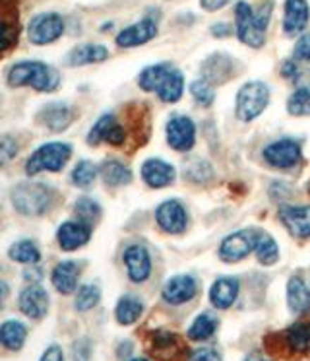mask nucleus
I'll use <instances>...</instances> for the list:
<instances>
[{"label":"nucleus","instance_id":"nucleus-6","mask_svg":"<svg viewBox=\"0 0 310 361\" xmlns=\"http://www.w3.org/2000/svg\"><path fill=\"white\" fill-rule=\"evenodd\" d=\"M64 18L56 12H41L33 16L27 24V37L33 45H51L58 41L64 33Z\"/></svg>","mask_w":310,"mask_h":361},{"label":"nucleus","instance_id":"nucleus-46","mask_svg":"<svg viewBox=\"0 0 310 361\" xmlns=\"http://www.w3.org/2000/svg\"><path fill=\"white\" fill-rule=\"evenodd\" d=\"M126 138H128V134H126V130H124V126L115 123V126L108 130L105 142H108L111 146H123L124 142H126Z\"/></svg>","mask_w":310,"mask_h":361},{"label":"nucleus","instance_id":"nucleus-36","mask_svg":"<svg viewBox=\"0 0 310 361\" xmlns=\"http://www.w3.org/2000/svg\"><path fill=\"white\" fill-rule=\"evenodd\" d=\"M74 212H76L78 220L84 221L87 226H92L101 218V206L97 200H93L89 197L78 198L76 204H74Z\"/></svg>","mask_w":310,"mask_h":361},{"label":"nucleus","instance_id":"nucleus-12","mask_svg":"<svg viewBox=\"0 0 310 361\" xmlns=\"http://www.w3.org/2000/svg\"><path fill=\"white\" fill-rule=\"evenodd\" d=\"M155 218H157V224L163 231L167 233H182L188 226V214H186L185 206L180 204L178 200H165L157 212H155Z\"/></svg>","mask_w":310,"mask_h":361},{"label":"nucleus","instance_id":"nucleus-53","mask_svg":"<svg viewBox=\"0 0 310 361\" xmlns=\"http://www.w3.org/2000/svg\"><path fill=\"white\" fill-rule=\"evenodd\" d=\"M132 353V342H123L118 348V357H128Z\"/></svg>","mask_w":310,"mask_h":361},{"label":"nucleus","instance_id":"nucleus-54","mask_svg":"<svg viewBox=\"0 0 310 361\" xmlns=\"http://www.w3.org/2000/svg\"><path fill=\"white\" fill-rule=\"evenodd\" d=\"M244 361H268V360L264 357L262 353L254 352V353H250V355H247V360H244Z\"/></svg>","mask_w":310,"mask_h":361},{"label":"nucleus","instance_id":"nucleus-29","mask_svg":"<svg viewBox=\"0 0 310 361\" xmlns=\"http://www.w3.org/2000/svg\"><path fill=\"white\" fill-rule=\"evenodd\" d=\"M99 173L108 187H123V185H128L132 180L130 167L124 165L123 161H116V159L103 161V165L99 167Z\"/></svg>","mask_w":310,"mask_h":361},{"label":"nucleus","instance_id":"nucleus-49","mask_svg":"<svg viewBox=\"0 0 310 361\" xmlns=\"http://www.w3.org/2000/svg\"><path fill=\"white\" fill-rule=\"evenodd\" d=\"M23 280L30 283H41L43 280V272H41V268L37 264H31L25 272H23Z\"/></svg>","mask_w":310,"mask_h":361},{"label":"nucleus","instance_id":"nucleus-38","mask_svg":"<svg viewBox=\"0 0 310 361\" xmlns=\"http://www.w3.org/2000/svg\"><path fill=\"white\" fill-rule=\"evenodd\" d=\"M287 111L294 117L310 115V87H299L294 90L291 97L287 99Z\"/></svg>","mask_w":310,"mask_h":361},{"label":"nucleus","instance_id":"nucleus-28","mask_svg":"<svg viewBox=\"0 0 310 361\" xmlns=\"http://www.w3.org/2000/svg\"><path fill=\"white\" fill-rule=\"evenodd\" d=\"M142 313H144V301L130 293L118 299L115 307V319L118 324H124V326L134 324L142 317Z\"/></svg>","mask_w":310,"mask_h":361},{"label":"nucleus","instance_id":"nucleus-7","mask_svg":"<svg viewBox=\"0 0 310 361\" xmlns=\"http://www.w3.org/2000/svg\"><path fill=\"white\" fill-rule=\"evenodd\" d=\"M262 233L264 231L256 228H244L237 233H231L229 237H225L223 243L219 247V257L225 262H237V260L247 259L256 249Z\"/></svg>","mask_w":310,"mask_h":361},{"label":"nucleus","instance_id":"nucleus-16","mask_svg":"<svg viewBox=\"0 0 310 361\" xmlns=\"http://www.w3.org/2000/svg\"><path fill=\"white\" fill-rule=\"evenodd\" d=\"M198 293V282L196 278L188 274L173 276L169 282L163 286V299L170 305H182L186 301L194 299Z\"/></svg>","mask_w":310,"mask_h":361},{"label":"nucleus","instance_id":"nucleus-24","mask_svg":"<svg viewBox=\"0 0 310 361\" xmlns=\"http://www.w3.org/2000/svg\"><path fill=\"white\" fill-rule=\"evenodd\" d=\"M239 298V280L237 278H217L211 290L209 301L217 309H229Z\"/></svg>","mask_w":310,"mask_h":361},{"label":"nucleus","instance_id":"nucleus-21","mask_svg":"<svg viewBox=\"0 0 310 361\" xmlns=\"http://www.w3.org/2000/svg\"><path fill=\"white\" fill-rule=\"evenodd\" d=\"M310 10L306 0H287L285 18H283V32L287 35H299L306 27Z\"/></svg>","mask_w":310,"mask_h":361},{"label":"nucleus","instance_id":"nucleus-51","mask_svg":"<svg viewBox=\"0 0 310 361\" xmlns=\"http://www.w3.org/2000/svg\"><path fill=\"white\" fill-rule=\"evenodd\" d=\"M211 33H213L216 37H227V35H231V27L227 24H216L211 27Z\"/></svg>","mask_w":310,"mask_h":361},{"label":"nucleus","instance_id":"nucleus-4","mask_svg":"<svg viewBox=\"0 0 310 361\" xmlns=\"http://www.w3.org/2000/svg\"><path fill=\"white\" fill-rule=\"evenodd\" d=\"M72 157V146L66 142H46L43 146H39L27 159L25 164V173L33 177L43 171H62L64 165L68 164Z\"/></svg>","mask_w":310,"mask_h":361},{"label":"nucleus","instance_id":"nucleus-34","mask_svg":"<svg viewBox=\"0 0 310 361\" xmlns=\"http://www.w3.org/2000/svg\"><path fill=\"white\" fill-rule=\"evenodd\" d=\"M97 165L92 164V161H87V159H82V161H78L76 167L72 169V175H70V179H72V185L78 187V189H89L93 187V183L97 179Z\"/></svg>","mask_w":310,"mask_h":361},{"label":"nucleus","instance_id":"nucleus-52","mask_svg":"<svg viewBox=\"0 0 310 361\" xmlns=\"http://www.w3.org/2000/svg\"><path fill=\"white\" fill-rule=\"evenodd\" d=\"M8 295H10V286L4 280H0V309L4 307V301L8 299Z\"/></svg>","mask_w":310,"mask_h":361},{"label":"nucleus","instance_id":"nucleus-42","mask_svg":"<svg viewBox=\"0 0 310 361\" xmlns=\"http://www.w3.org/2000/svg\"><path fill=\"white\" fill-rule=\"evenodd\" d=\"M185 175L186 179L196 180V183H204V180H208L213 177V171H211V167H209L208 161H204V159H192V161L186 164Z\"/></svg>","mask_w":310,"mask_h":361},{"label":"nucleus","instance_id":"nucleus-48","mask_svg":"<svg viewBox=\"0 0 310 361\" xmlns=\"http://www.w3.org/2000/svg\"><path fill=\"white\" fill-rule=\"evenodd\" d=\"M39 361H64V352H62L61 345H49L43 355L39 357Z\"/></svg>","mask_w":310,"mask_h":361},{"label":"nucleus","instance_id":"nucleus-45","mask_svg":"<svg viewBox=\"0 0 310 361\" xmlns=\"http://www.w3.org/2000/svg\"><path fill=\"white\" fill-rule=\"evenodd\" d=\"M188 361H223V357L216 348H200L188 355Z\"/></svg>","mask_w":310,"mask_h":361},{"label":"nucleus","instance_id":"nucleus-47","mask_svg":"<svg viewBox=\"0 0 310 361\" xmlns=\"http://www.w3.org/2000/svg\"><path fill=\"white\" fill-rule=\"evenodd\" d=\"M92 357L89 352V342L87 340H80L74 344V361H87Z\"/></svg>","mask_w":310,"mask_h":361},{"label":"nucleus","instance_id":"nucleus-22","mask_svg":"<svg viewBox=\"0 0 310 361\" xmlns=\"http://www.w3.org/2000/svg\"><path fill=\"white\" fill-rule=\"evenodd\" d=\"M39 121L53 133H62L72 123V109L66 103L53 102L39 111Z\"/></svg>","mask_w":310,"mask_h":361},{"label":"nucleus","instance_id":"nucleus-23","mask_svg":"<svg viewBox=\"0 0 310 361\" xmlns=\"http://www.w3.org/2000/svg\"><path fill=\"white\" fill-rule=\"evenodd\" d=\"M108 59L107 47L97 45V43H84V45H76L70 51L64 63L68 66H85V64L103 63Z\"/></svg>","mask_w":310,"mask_h":361},{"label":"nucleus","instance_id":"nucleus-37","mask_svg":"<svg viewBox=\"0 0 310 361\" xmlns=\"http://www.w3.org/2000/svg\"><path fill=\"white\" fill-rule=\"evenodd\" d=\"M254 252H256V257H258V260H260L262 264H266V267L275 264L279 259L278 243H275V239H273L271 235H268V233H262L260 241H258V245H256Z\"/></svg>","mask_w":310,"mask_h":361},{"label":"nucleus","instance_id":"nucleus-41","mask_svg":"<svg viewBox=\"0 0 310 361\" xmlns=\"http://www.w3.org/2000/svg\"><path fill=\"white\" fill-rule=\"evenodd\" d=\"M190 94L204 107L211 105L213 99H216V90L211 87L208 80H194L192 84H190Z\"/></svg>","mask_w":310,"mask_h":361},{"label":"nucleus","instance_id":"nucleus-14","mask_svg":"<svg viewBox=\"0 0 310 361\" xmlns=\"http://www.w3.org/2000/svg\"><path fill=\"white\" fill-rule=\"evenodd\" d=\"M124 264L126 272L134 283L146 282L151 274V257L144 245H130L124 251Z\"/></svg>","mask_w":310,"mask_h":361},{"label":"nucleus","instance_id":"nucleus-50","mask_svg":"<svg viewBox=\"0 0 310 361\" xmlns=\"http://www.w3.org/2000/svg\"><path fill=\"white\" fill-rule=\"evenodd\" d=\"M229 0H200L202 8L208 10V12H216V10H221L227 4Z\"/></svg>","mask_w":310,"mask_h":361},{"label":"nucleus","instance_id":"nucleus-9","mask_svg":"<svg viewBox=\"0 0 310 361\" xmlns=\"http://www.w3.org/2000/svg\"><path fill=\"white\" fill-rule=\"evenodd\" d=\"M147 348H149V353L157 361H177L185 352L182 340L178 338V334L169 332V330H155V332H151Z\"/></svg>","mask_w":310,"mask_h":361},{"label":"nucleus","instance_id":"nucleus-20","mask_svg":"<svg viewBox=\"0 0 310 361\" xmlns=\"http://www.w3.org/2000/svg\"><path fill=\"white\" fill-rule=\"evenodd\" d=\"M232 71H235L232 59L229 55H221V53L208 56L202 63V74H204V80H208L209 84L227 82L232 76Z\"/></svg>","mask_w":310,"mask_h":361},{"label":"nucleus","instance_id":"nucleus-33","mask_svg":"<svg viewBox=\"0 0 310 361\" xmlns=\"http://www.w3.org/2000/svg\"><path fill=\"white\" fill-rule=\"evenodd\" d=\"M217 330V319L211 313H202L198 314L194 322L188 329V338L194 342H202V340H208L216 334Z\"/></svg>","mask_w":310,"mask_h":361},{"label":"nucleus","instance_id":"nucleus-32","mask_svg":"<svg viewBox=\"0 0 310 361\" xmlns=\"http://www.w3.org/2000/svg\"><path fill=\"white\" fill-rule=\"evenodd\" d=\"M170 64L169 63H161V64H151L147 66L144 71L140 72L138 76V84L142 90L146 92H157V87L161 86V82L165 80V76L169 74Z\"/></svg>","mask_w":310,"mask_h":361},{"label":"nucleus","instance_id":"nucleus-30","mask_svg":"<svg viewBox=\"0 0 310 361\" xmlns=\"http://www.w3.org/2000/svg\"><path fill=\"white\" fill-rule=\"evenodd\" d=\"M182 90H185V76H182V72L170 68L169 74L165 76V80L161 82V86L157 87L155 94H157V97H159L163 103H175L180 99Z\"/></svg>","mask_w":310,"mask_h":361},{"label":"nucleus","instance_id":"nucleus-40","mask_svg":"<svg viewBox=\"0 0 310 361\" xmlns=\"http://www.w3.org/2000/svg\"><path fill=\"white\" fill-rule=\"evenodd\" d=\"M115 123H116V117L115 115H111V113L97 118V123L92 126V130H89V134H87V144H89V146H97V144H101V142H105L108 130L115 126Z\"/></svg>","mask_w":310,"mask_h":361},{"label":"nucleus","instance_id":"nucleus-44","mask_svg":"<svg viewBox=\"0 0 310 361\" xmlns=\"http://www.w3.org/2000/svg\"><path fill=\"white\" fill-rule=\"evenodd\" d=\"M294 61L299 63H309L310 61V33H304L301 39L297 41L293 51Z\"/></svg>","mask_w":310,"mask_h":361},{"label":"nucleus","instance_id":"nucleus-19","mask_svg":"<svg viewBox=\"0 0 310 361\" xmlns=\"http://www.w3.org/2000/svg\"><path fill=\"white\" fill-rule=\"evenodd\" d=\"M51 282H53L54 290L64 295H70L78 290V282H80V264L74 260H62L51 272Z\"/></svg>","mask_w":310,"mask_h":361},{"label":"nucleus","instance_id":"nucleus-43","mask_svg":"<svg viewBox=\"0 0 310 361\" xmlns=\"http://www.w3.org/2000/svg\"><path fill=\"white\" fill-rule=\"evenodd\" d=\"M18 152H20V144H18L14 136L6 134V136L0 138V165L10 164L18 156Z\"/></svg>","mask_w":310,"mask_h":361},{"label":"nucleus","instance_id":"nucleus-8","mask_svg":"<svg viewBox=\"0 0 310 361\" xmlns=\"http://www.w3.org/2000/svg\"><path fill=\"white\" fill-rule=\"evenodd\" d=\"M301 144L293 138H281V140L271 142L268 148L264 149V159L271 167L278 169H289L301 161Z\"/></svg>","mask_w":310,"mask_h":361},{"label":"nucleus","instance_id":"nucleus-39","mask_svg":"<svg viewBox=\"0 0 310 361\" xmlns=\"http://www.w3.org/2000/svg\"><path fill=\"white\" fill-rule=\"evenodd\" d=\"M18 43V20L0 16V56Z\"/></svg>","mask_w":310,"mask_h":361},{"label":"nucleus","instance_id":"nucleus-3","mask_svg":"<svg viewBox=\"0 0 310 361\" xmlns=\"http://www.w3.org/2000/svg\"><path fill=\"white\" fill-rule=\"evenodd\" d=\"M10 197L14 208L22 216H43L53 204V189L33 180L18 183L10 192Z\"/></svg>","mask_w":310,"mask_h":361},{"label":"nucleus","instance_id":"nucleus-25","mask_svg":"<svg viewBox=\"0 0 310 361\" xmlns=\"http://www.w3.org/2000/svg\"><path fill=\"white\" fill-rule=\"evenodd\" d=\"M287 303L294 314H304L310 311V288L301 276H293L287 283Z\"/></svg>","mask_w":310,"mask_h":361},{"label":"nucleus","instance_id":"nucleus-1","mask_svg":"<svg viewBox=\"0 0 310 361\" xmlns=\"http://www.w3.org/2000/svg\"><path fill=\"white\" fill-rule=\"evenodd\" d=\"M8 86H30L37 92H56L61 86V72L41 61H20L8 71Z\"/></svg>","mask_w":310,"mask_h":361},{"label":"nucleus","instance_id":"nucleus-26","mask_svg":"<svg viewBox=\"0 0 310 361\" xmlns=\"http://www.w3.org/2000/svg\"><path fill=\"white\" fill-rule=\"evenodd\" d=\"M27 340V326L22 321L8 319L0 324V345L10 352H20Z\"/></svg>","mask_w":310,"mask_h":361},{"label":"nucleus","instance_id":"nucleus-31","mask_svg":"<svg viewBox=\"0 0 310 361\" xmlns=\"http://www.w3.org/2000/svg\"><path fill=\"white\" fill-rule=\"evenodd\" d=\"M8 257L14 260V262H20V264H39L41 260V251L37 249V245L30 241V239H22V241H16L10 249H8Z\"/></svg>","mask_w":310,"mask_h":361},{"label":"nucleus","instance_id":"nucleus-11","mask_svg":"<svg viewBox=\"0 0 310 361\" xmlns=\"http://www.w3.org/2000/svg\"><path fill=\"white\" fill-rule=\"evenodd\" d=\"M167 142L177 152H188L192 149L196 142V125L190 117L175 115L167 123Z\"/></svg>","mask_w":310,"mask_h":361},{"label":"nucleus","instance_id":"nucleus-2","mask_svg":"<svg viewBox=\"0 0 310 361\" xmlns=\"http://www.w3.org/2000/svg\"><path fill=\"white\" fill-rule=\"evenodd\" d=\"M271 8L273 2L268 0L264 2L260 10H254L248 2H239L235 8V18H237V35L242 43L250 47H262L266 41V32L270 24Z\"/></svg>","mask_w":310,"mask_h":361},{"label":"nucleus","instance_id":"nucleus-18","mask_svg":"<svg viewBox=\"0 0 310 361\" xmlns=\"http://www.w3.org/2000/svg\"><path fill=\"white\" fill-rule=\"evenodd\" d=\"M177 177V171L175 167L163 159H157V157H151V159H146L142 164V179L146 180L147 187L151 189H163V187H169L170 183Z\"/></svg>","mask_w":310,"mask_h":361},{"label":"nucleus","instance_id":"nucleus-10","mask_svg":"<svg viewBox=\"0 0 310 361\" xmlns=\"http://www.w3.org/2000/svg\"><path fill=\"white\" fill-rule=\"evenodd\" d=\"M49 293L41 283H30L18 295V307L27 319L41 321L49 313Z\"/></svg>","mask_w":310,"mask_h":361},{"label":"nucleus","instance_id":"nucleus-27","mask_svg":"<svg viewBox=\"0 0 310 361\" xmlns=\"http://www.w3.org/2000/svg\"><path fill=\"white\" fill-rule=\"evenodd\" d=\"M279 342L287 345V350L293 353H304L310 350V322L309 324H293L283 334H278Z\"/></svg>","mask_w":310,"mask_h":361},{"label":"nucleus","instance_id":"nucleus-5","mask_svg":"<svg viewBox=\"0 0 310 361\" xmlns=\"http://www.w3.org/2000/svg\"><path fill=\"white\" fill-rule=\"evenodd\" d=\"M268 103H270V87L262 82H248L237 94V105H235L237 118L248 123L258 115H262Z\"/></svg>","mask_w":310,"mask_h":361},{"label":"nucleus","instance_id":"nucleus-55","mask_svg":"<svg viewBox=\"0 0 310 361\" xmlns=\"http://www.w3.org/2000/svg\"><path fill=\"white\" fill-rule=\"evenodd\" d=\"M130 361H149V360H146V357H134V360Z\"/></svg>","mask_w":310,"mask_h":361},{"label":"nucleus","instance_id":"nucleus-35","mask_svg":"<svg viewBox=\"0 0 310 361\" xmlns=\"http://www.w3.org/2000/svg\"><path fill=\"white\" fill-rule=\"evenodd\" d=\"M99 301H101L99 286H95V283H85V286H82V288H78L74 305H76V311H80V313H87V311H92L93 307L99 305Z\"/></svg>","mask_w":310,"mask_h":361},{"label":"nucleus","instance_id":"nucleus-17","mask_svg":"<svg viewBox=\"0 0 310 361\" xmlns=\"http://www.w3.org/2000/svg\"><path fill=\"white\" fill-rule=\"evenodd\" d=\"M279 218L293 237H310V206H283L279 210Z\"/></svg>","mask_w":310,"mask_h":361},{"label":"nucleus","instance_id":"nucleus-13","mask_svg":"<svg viewBox=\"0 0 310 361\" xmlns=\"http://www.w3.org/2000/svg\"><path fill=\"white\" fill-rule=\"evenodd\" d=\"M157 35V22L151 18H144L136 24L124 27L123 32L116 35V45L123 49L140 47L146 45L147 41H151Z\"/></svg>","mask_w":310,"mask_h":361},{"label":"nucleus","instance_id":"nucleus-15","mask_svg":"<svg viewBox=\"0 0 310 361\" xmlns=\"http://www.w3.org/2000/svg\"><path fill=\"white\" fill-rule=\"evenodd\" d=\"M92 237V226H87L84 221L72 220L61 224V228L56 231V239L61 245L62 251H78L80 247H84Z\"/></svg>","mask_w":310,"mask_h":361}]
</instances>
